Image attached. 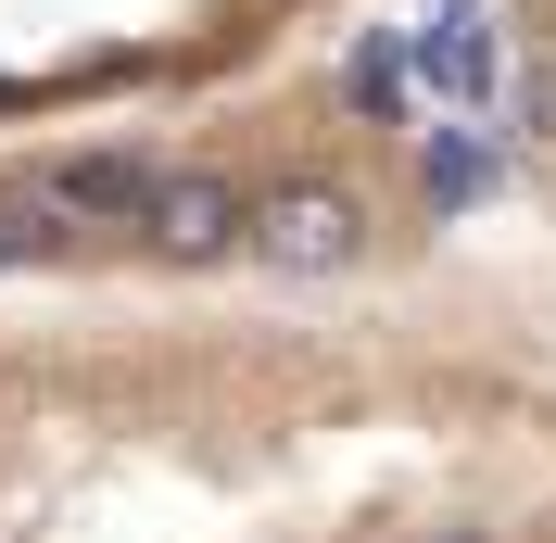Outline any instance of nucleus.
I'll list each match as a JSON object with an SVG mask.
<instances>
[{"mask_svg":"<svg viewBox=\"0 0 556 543\" xmlns=\"http://www.w3.org/2000/svg\"><path fill=\"white\" fill-rule=\"evenodd\" d=\"M519 114L556 139V0H519Z\"/></svg>","mask_w":556,"mask_h":543,"instance_id":"obj_1","label":"nucleus"}]
</instances>
